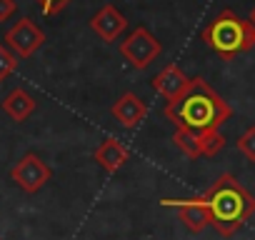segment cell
<instances>
[{
  "instance_id": "4fadbf2b",
  "label": "cell",
  "mask_w": 255,
  "mask_h": 240,
  "mask_svg": "<svg viewBox=\"0 0 255 240\" xmlns=\"http://www.w3.org/2000/svg\"><path fill=\"white\" fill-rule=\"evenodd\" d=\"M173 143H175V148H178L185 158H190V160H195V158L203 155V150H200V138H198L195 133L185 130V128H178V130H175Z\"/></svg>"
},
{
  "instance_id": "5bb4252c",
  "label": "cell",
  "mask_w": 255,
  "mask_h": 240,
  "mask_svg": "<svg viewBox=\"0 0 255 240\" xmlns=\"http://www.w3.org/2000/svg\"><path fill=\"white\" fill-rule=\"evenodd\" d=\"M198 138H200V150H203V155H208V158L218 155V153L223 150V145H225V138L220 135V130L203 133V135H198Z\"/></svg>"
},
{
  "instance_id": "ba28073f",
  "label": "cell",
  "mask_w": 255,
  "mask_h": 240,
  "mask_svg": "<svg viewBox=\"0 0 255 240\" xmlns=\"http://www.w3.org/2000/svg\"><path fill=\"white\" fill-rule=\"evenodd\" d=\"M90 30L103 40V43H115L125 30H128V18L115 8V5H103L93 18H90Z\"/></svg>"
},
{
  "instance_id": "7c38bea8",
  "label": "cell",
  "mask_w": 255,
  "mask_h": 240,
  "mask_svg": "<svg viewBox=\"0 0 255 240\" xmlns=\"http://www.w3.org/2000/svg\"><path fill=\"white\" fill-rule=\"evenodd\" d=\"M35 98L25 90V88H15V90H10L8 95H5V100H3V110H5V115L10 118V120H15V123H23V120H28L30 115H33V110H35Z\"/></svg>"
},
{
  "instance_id": "8fae6325",
  "label": "cell",
  "mask_w": 255,
  "mask_h": 240,
  "mask_svg": "<svg viewBox=\"0 0 255 240\" xmlns=\"http://www.w3.org/2000/svg\"><path fill=\"white\" fill-rule=\"evenodd\" d=\"M93 158L98 160V165H100L103 170H108V173H118L128 160H130V150H128L120 140L108 138V140H103V143L98 145V150L93 153Z\"/></svg>"
},
{
  "instance_id": "6da1fadb",
  "label": "cell",
  "mask_w": 255,
  "mask_h": 240,
  "mask_svg": "<svg viewBox=\"0 0 255 240\" xmlns=\"http://www.w3.org/2000/svg\"><path fill=\"white\" fill-rule=\"evenodd\" d=\"M230 115H233V108L203 78H190V85L185 88V93L165 105V118L170 123L195 135L218 130Z\"/></svg>"
},
{
  "instance_id": "9a60e30c",
  "label": "cell",
  "mask_w": 255,
  "mask_h": 240,
  "mask_svg": "<svg viewBox=\"0 0 255 240\" xmlns=\"http://www.w3.org/2000/svg\"><path fill=\"white\" fill-rule=\"evenodd\" d=\"M15 68H18V55L8 45L0 43V83H3Z\"/></svg>"
},
{
  "instance_id": "30bf717a",
  "label": "cell",
  "mask_w": 255,
  "mask_h": 240,
  "mask_svg": "<svg viewBox=\"0 0 255 240\" xmlns=\"http://www.w3.org/2000/svg\"><path fill=\"white\" fill-rule=\"evenodd\" d=\"M188 85H190V78H188L175 63L165 65V68L153 78V90H155L158 95H163L168 103L175 100V98H180Z\"/></svg>"
},
{
  "instance_id": "9c48e42d",
  "label": "cell",
  "mask_w": 255,
  "mask_h": 240,
  "mask_svg": "<svg viewBox=\"0 0 255 240\" xmlns=\"http://www.w3.org/2000/svg\"><path fill=\"white\" fill-rule=\"evenodd\" d=\"M110 113H113V118L118 120L123 128L133 130V128H138L143 120H145L148 105H145V100H140L135 93H123V95L113 103Z\"/></svg>"
},
{
  "instance_id": "5b68a950",
  "label": "cell",
  "mask_w": 255,
  "mask_h": 240,
  "mask_svg": "<svg viewBox=\"0 0 255 240\" xmlns=\"http://www.w3.org/2000/svg\"><path fill=\"white\" fill-rule=\"evenodd\" d=\"M50 168H48V163L40 158V155H35V153H25L15 165H13V170H10V180L20 188V190H25V193H38V190H43L45 185H48V180H50Z\"/></svg>"
},
{
  "instance_id": "e0dca14e",
  "label": "cell",
  "mask_w": 255,
  "mask_h": 240,
  "mask_svg": "<svg viewBox=\"0 0 255 240\" xmlns=\"http://www.w3.org/2000/svg\"><path fill=\"white\" fill-rule=\"evenodd\" d=\"M35 3L40 5V10L45 15H58V13H63L73 3V0H35Z\"/></svg>"
},
{
  "instance_id": "2e32d148",
  "label": "cell",
  "mask_w": 255,
  "mask_h": 240,
  "mask_svg": "<svg viewBox=\"0 0 255 240\" xmlns=\"http://www.w3.org/2000/svg\"><path fill=\"white\" fill-rule=\"evenodd\" d=\"M238 150H240L248 160L255 163V125H250V128L238 138Z\"/></svg>"
},
{
  "instance_id": "52a82bcc",
  "label": "cell",
  "mask_w": 255,
  "mask_h": 240,
  "mask_svg": "<svg viewBox=\"0 0 255 240\" xmlns=\"http://www.w3.org/2000/svg\"><path fill=\"white\" fill-rule=\"evenodd\" d=\"M163 208H173L178 210L183 225L190 230V233H203L208 225H210V218H208V205L200 198H165L160 200Z\"/></svg>"
},
{
  "instance_id": "7a4b0ae2",
  "label": "cell",
  "mask_w": 255,
  "mask_h": 240,
  "mask_svg": "<svg viewBox=\"0 0 255 240\" xmlns=\"http://www.w3.org/2000/svg\"><path fill=\"white\" fill-rule=\"evenodd\" d=\"M208 205V218L210 225L223 235L230 238L235 235L255 213V198L230 175L223 173L203 195Z\"/></svg>"
},
{
  "instance_id": "3957f363",
  "label": "cell",
  "mask_w": 255,
  "mask_h": 240,
  "mask_svg": "<svg viewBox=\"0 0 255 240\" xmlns=\"http://www.w3.org/2000/svg\"><path fill=\"white\" fill-rule=\"evenodd\" d=\"M203 43L218 53L225 60H233L240 53H248L255 45V28L250 20H243L233 10L218 13L205 28H203Z\"/></svg>"
},
{
  "instance_id": "277c9868",
  "label": "cell",
  "mask_w": 255,
  "mask_h": 240,
  "mask_svg": "<svg viewBox=\"0 0 255 240\" xmlns=\"http://www.w3.org/2000/svg\"><path fill=\"white\" fill-rule=\"evenodd\" d=\"M120 53L135 70H145V68L153 65V60H158V55L163 53V45L158 43V38L148 28L138 25L120 43Z\"/></svg>"
},
{
  "instance_id": "ac0fdd59",
  "label": "cell",
  "mask_w": 255,
  "mask_h": 240,
  "mask_svg": "<svg viewBox=\"0 0 255 240\" xmlns=\"http://www.w3.org/2000/svg\"><path fill=\"white\" fill-rule=\"evenodd\" d=\"M15 13V0H0V23Z\"/></svg>"
},
{
  "instance_id": "8992f818",
  "label": "cell",
  "mask_w": 255,
  "mask_h": 240,
  "mask_svg": "<svg viewBox=\"0 0 255 240\" xmlns=\"http://www.w3.org/2000/svg\"><path fill=\"white\" fill-rule=\"evenodd\" d=\"M45 43V33L43 28H38V23L33 18H20L8 33H5V45L18 55V58H30L33 53H38Z\"/></svg>"
},
{
  "instance_id": "d6986e66",
  "label": "cell",
  "mask_w": 255,
  "mask_h": 240,
  "mask_svg": "<svg viewBox=\"0 0 255 240\" xmlns=\"http://www.w3.org/2000/svg\"><path fill=\"white\" fill-rule=\"evenodd\" d=\"M248 20H250V25H253V28H255V8H253V10H250V18H248Z\"/></svg>"
}]
</instances>
